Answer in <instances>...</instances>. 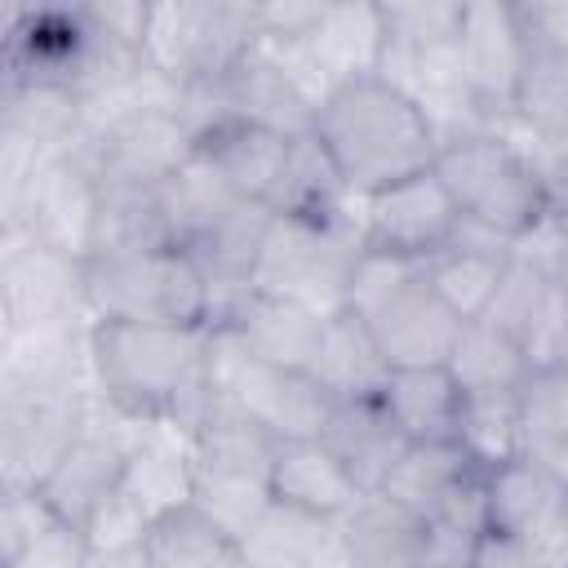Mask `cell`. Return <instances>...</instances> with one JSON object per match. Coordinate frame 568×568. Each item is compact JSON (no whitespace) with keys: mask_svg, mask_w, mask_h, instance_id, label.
I'll return each instance as SVG.
<instances>
[{"mask_svg":"<svg viewBox=\"0 0 568 568\" xmlns=\"http://www.w3.org/2000/svg\"><path fill=\"white\" fill-rule=\"evenodd\" d=\"M213 328L204 324H89V368L93 390L111 399L133 422H178L195 430L204 408Z\"/></svg>","mask_w":568,"mask_h":568,"instance_id":"cell-1","label":"cell"},{"mask_svg":"<svg viewBox=\"0 0 568 568\" xmlns=\"http://www.w3.org/2000/svg\"><path fill=\"white\" fill-rule=\"evenodd\" d=\"M311 133L333 155L351 195H373L435 164L439 133L426 111L382 75H359L333 89L315 111Z\"/></svg>","mask_w":568,"mask_h":568,"instance_id":"cell-2","label":"cell"},{"mask_svg":"<svg viewBox=\"0 0 568 568\" xmlns=\"http://www.w3.org/2000/svg\"><path fill=\"white\" fill-rule=\"evenodd\" d=\"M84 311L89 320L213 328V284L191 248L164 244L138 257L84 266Z\"/></svg>","mask_w":568,"mask_h":568,"instance_id":"cell-3","label":"cell"},{"mask_svg":"<svg viewBox=\"0 0 568 568\" xmlns=\"http://www.w3.org/2000/svg\"><path fill=\"white\" fill-rule=\"evenodd\" d=\"M275 444L280 439L248 417H209L191 430V448H195L191 506L209 524H217L231 541H244L275 501L271 497Z\"/></svg>","mask_w":568,"mask_h":568,"instance_id":"cell-4","label":"cell"},{"mask_svg":"<svg viewBox=\"0 0 568 568\" xmlns=\"http://www.w3.org/2000/svg\"><path fill=\"white\" fill-rule=\"evenodd\" d=\"M262 40L257 4L244 0H164L146 13L142 62L173 80H209L226 75L253 44Z\"/></svg>","mask_w":568,"mask_h":568,"instance_id":"cell-5","label":"cell"},{"mask_svg":"<svg viewBox=\"0 0 568 568\" xmlns=\"http://www.w3.org/2000/svg\"><path fill=\"white\" fill-rule=\"evenodd\" d=\"M359 248H364L359 217L311 222V217L275 213L262 257H257V271H253V288L315 306L324 315H337Z\"/></svg>","mask_w":568,"mask_h":568,"instance_id":"cell-6","label":"cell"},{"mask_svg":"<svg viewBox=\"0 0 568 568\" xmlns=\"http://www.w3.org/2000/svg\"><path fill=\"white\" fill-rule=\"evenodd\" d=\"M191 151L195 138L178 106H133L102 129H84L67 160L84 164L102 186L155 191L191 160Z\"/></svg>","mask_w":568,"mask_h":568,"instance_id":"cell-7","label":"cell"},{"mask_svg":"<svg viewBox=\"0 0 568 568\" xmlns=\"http://www.w3.org/2000/svg\"><path fill=\"white\" fill-rule=\"evenodd\" d=\"M142 430H146V422H133L111 399H102L98 390H89L84 395V426H80L75 444L67 448V457L53 466V475L36 493L67 524L84 528V519L124 484L129 453H133V444H138Z\"/></svg>","mask_w":568,"mask_h":568,"instance_id":"cell-8","label":"cell"},{"mask_svg":"<svg viewBox=\"0 0 568 568\" xmlns=\"http://www.w3.org/2000/svg\"><path fill=\"white\" fill-rule=\"evenodd\" d=\"M58 320H89L84 262L62 257L31 235L0 231V333Z\"/></svg>","mask_w":568,"mask_h":568,"instance_id":"cell-9","label":"cell"},{"mask_svg":"<svg viewBox=\"0 0 568 568\" xmlns=\"http://www.w3.org/2000/svg\"><path fill=\"white\" fill-rule=\"evenodd\" d=\"M462 226L457 200L444 191L435 169H422L413 178H399L373 195L359 200V231L364 244L390 248L413 262H430L439 248L453 244Z\"/></svg>","mask_w":568,"mask_h":568,"instance_id":"cell-10","label":"cell"},{"mask_svg":"<svg viewBox=\"0 0 568 568\" xmlns=\"http://www.w3.org/2000/svg\"><path fill=\"white\" fill-rule=\"evenodd\" d=\"M84 426V395L0 390V488H40Z\"/></svg>","mask_w":568,"mask_h":568,"instance_id":"cell-11","label":"cell"},{"mask_svg":"<svg viewBox=\"0 0 568 568\" xmlns=\"http://www.w3.org/2000/svg\"><path fill=\"white\" fill-rule=\"evenodd\" d=\"M98 195L102 182L75 164V160H49L36 182L0 209V231H18L31 235L36 244L89 262V235H93V213H98Z\"/></svg>","mask_w":568,"mask_h":568,"instance_id":"cell-12","label":"cell"},{"mask_svg":"<svg viewBox=\"0 0 568 568\" xmlns=\"http://www.w3.org/2000/svg\"><path fill=\"white\" fill-rule=\"evenodd\" d=\"M528 31L519 18V0H466L462 4V31L457 53L466 84L479 102V111L497 124L515 106L519 71H524Z\"/></svg>","mask_w":568,"mask_h":568,"instance_id":"cell-13","label":"cell"},{"mask_svg":"<svg viewBox=\"0 0 568 568\" xmlns=\"http://www.w3.org/2000/svg\"><path fill=\"white\" fill-rule=\"evenodd\" d=\"M84 4H9L4 9V80H62L75 89L89 58Z\"/></svg>","mask_w":568,"mask_h":568,"instance_id":"cell-14","label":"cell"},{"mask_svg":"<svg viewBox=\"0 0 568 568\" xmlns=\"http://www.w3.org/2000/svg\"><path fill=\"white\" fill-rule=\"evenodd\" d=\"M328 315L288 297H271L248 288L213 328H231L262 364L271 368H288V373H311L320 337H324Z\"/></svg>","mask_w":568,"mask_h":568,"instance_id":"cell-15","label":"cell"},{"mask_svg":"<svg viewBox=\"0 0 568 568\" xmlns=\"http://www.w3.org/2000/svg\"><path fill=\"white\" fill-rule=\"evenodd\" d=\"M462 324L466 320L426 284V271H422V280L408 284L368 328L390 368H439L448 364Z\"/></svg>","mask_w":568,"mask_h":568,"instance_id":"cell-16","label":"cell"},{"mask_svg":"<svg viewBox=\"0 0 568 568\" xmlns=\"http://www.w3.org/2000/svg\"><path fill=\"white\" fill-rule=\"evenodd\" d=\"M244 564L253 568H351L342 519L311 515L284 501H271L257 528L240 541Z\"/></svg>","mask_w":568,"mask_h":568,"instance_id":"cell-17","label":"cell"},{"mask_svg":"<svg viewBox=\"0 0 568 568\" xmlns=\"http://www.w3.org/2000/svg\"><path fill=\"white\" fill-rule=\"evenodd\" d=\"M564 493L568 484L528 453L506 466H493L484 470V528L528 546L537 532L564 519Z\"/></svg>","mask_w":568,"mask_h":568,"instance_id":"cell-18","label":"cell"},{"mask_svg":"<svg viewBox=\"0 0 568 568\" xmlns=\"http://www.w3.org/2000/svg\"><path fill=\"white\" fill-rule=\"evenodd\" d=\"M222 89H226V102H231V115L240 120H253L262 129H275L284 138H297V133H311L315 124V106L306 102V93L293 84V75L284 71L280 53L257 40L226 75H222Z\"/></svg>","mask_w":568,"mask_h":568,"instance_id":"cell-19","label":"cell"},{"mask_svg":"<svg viewBox=\"0 0 568 568\" xmlns=\"http://www.w3.org/2000/svg\"><path fill=\"white\" fill-rule=\"evenodd\" d=\"M271 497L311 515L346 519L359 506L364 488L324 439H284L275 444L271 462Z\"/></svg>","mask_w":568,"mask_h":568,"instance_id":"cell-20","label":"cell"},{"mask_svg":"<svg viewBox=\"0 0 568 568\" xmlns=\"http://www.w3.org/2000/svg\"><path fill=\"white\" fill-rule=\"evenodd\" d=\"M0 133L36 146L49 160H62L84 133V98L62 80H4Z\"/></svg>","mask_w":568,"mask_h":568,"instance_id":"cell-21","label":"cell"},{"mask_svg":"<svg viewBox=\"0 0 568 568\" xmlns=\"http://www.w3.org/2000/svg\"><path fill=\"white\" fill-rule=\"evenodd\" d=\"M510 262V240L475 226L462 217L457 235L448 248H439L426 262V284L462 315V320H479L497 293V280Z\"/></svg>","mask_w":568,"mask_h":568,"instance_id":"cell-22","label":"cell"},{"mask_svg":"<svg viewBox=\"0 0 568 568\" xmlns=\"http://www.w3.org/2000/svg\"><path fill=\"white\" fill-rule=\"evenodd\" d=\"M124 488L146 506L151 519H164V515L191 506V497H195L191 430H182L178 422H151L129 453Z\"/></svg>","mask_w":568,"mask_h":568,"instance_id":"cell-23","label":"cell"},{"mask_svg":"<svg viewBox=\"0 0 568 568\" xmlns=\"http://www.w3.org/2000/svg\"><path fill=\"white\" fill-rule=\"evenodd\" d=\"M479 479H484V470L466 457V448L457 439H417L404 448L399 466L390 470V479L377 493L417 519H435L457 493H466Z\"/></svg>","mask_w":568,"mask_h":568,"instance_id":"cell-24","label":"cell"},{"mask_svg":"<svg viewBox=\"0 0 568 568\" xmlns=\"http://www.w3.org/2000/svg\"><path fill=\"white\" fill-rule=\"evenodd\" d=\"M266 204L284 217H311V222L359 217V195H351V186L342 182L333 155L315 133L288 138V155Z\"/></svg>","mask_w":568,"mask_h":568,"instance_id":"cell-25","label":"cell"},{"mask_svg":"<svg viewBox=\"0 0 568 568\" xmlns=\"http://www.w3.org/2000/svg\"><path fill=\"white\" fill-rule=\"evenodd\" d=\"M324 444L346 462V470L355 475V484L364 493H377L413 439L395 426L386 404L373 395V399H342L328 417Z\"/></svg>","mask_w":568,"mask_h":568,"instance_id":"cell-26","label":"cell"},{"mask_svg":"<svg viewBox=\"0 0 568 568\" xmlns=\"http://www.w3.org/2000/svg\"><path fill=\"white\" fill-rule=\"evenodd\" d=\"M195 151L231 182V191L240 200H271L275 191V178L284 169V155H288V138L275 133V129H262L253 120H222L213 124L204 138H195Z\"/></svg>","mask_w":568,"mask_h":568,"instance_id":"cell-27","label":"cell"},{"mask_svg":"<svg viewBox=\"0 0 568 568\" xmlns=\"http://www.w3.org/2000/svg\"><path fill=\"white\" fill-rule=\"evenodd\" d=\"M311 377L342 404V399H373L382 395L386 377H390V364L373 337V328L346 311L328 315L324 324V337H320V351H315V364H311Z\"/></svg>","mask_w":568,"mask_h":568,"instance_id":"cell-28","label":"cell"},{"mask_svg":"<svg viewBox=\"0 0 568 568\" xmlns=\"http://www.w3.org/2000/svg\"><path fill=\"white\" fill-rule=\"evenodd\" d=\"M351 568H422L426 564V519L386 501L382 493H364L359 506L342 519Z\"/></svg>","mask_w":568,"mask_h":568,"instance_id":"cell-29","label":"cell"},{"mask_svg":"<svg viewBox=\"0 0 568 568\" xmlns=\"http://www.w3.org/2000/svg\"><path fill=\"white\" fill-rule=\"evenodd\" d=\"M306 44L320 53L328 75L337 84L377 75L386 53V13L382 0H355V4H324L320 27L306 36Z\"/></svg>","mask_w":568,"mask_h":568,"instance_id":"cell-30","label":"cell"},{"mask_svg":"<svg viewBox=\"0 0 568 568\" xmlns=\"http://www.w3.org/2000/svg\"><path fill=\"white\" fill-rule=\"evenodd\" d=\"M155 200H160V213H164V231L178 248L200 244L235 204H244L231 191V182L200 151H191V160L169 182L155 186Z\"/></svg>","mask_w":568,"mask_h":568,"instance_id":"cell-31","label":"cell"},{"mask_svg":"<svg viewBox=\"0 0 568 568\" xmlns=\"http://www.w3.org/2000/svg\"><path fill=\"white\" fill-rule=\"evenodd\" d=\"M164 244H173V240L164 231V213H160L155 191L102 186L98 213H93V235H89V262L84 266L138 257V253H151V248H164Z\"/></svg>","mask_w":568,"mask_h":568,"instance_id":"cell-32","label":"cell"},{"mask_svg":"<svg viewBox=\"0 0 568 568\" xmlns=\"http://www.w3.org/2000/svg\"><path fill=\"white\" fill-rule=\"evenodd\" d=\"M462 395L466 390L457 386L448 364H439V368H390L377 399L386 404L395 426L417 444V439H453Z\"/></svg>","mask_w":568,"mask_h":568,"instance_id":"cell-33","label":"cell"},{"mask_svg":"<svg viewBox=\"0 0 568 568\" xmlns=\"http://www.w3.org/2000/svg\"><path fill=\"white\" fill-rule=\"evenodd\" d=\"M524 31H528V49H524V71H519L510 120L546 138H568V44L532 31L528 22Z\"/></svg>","mask_w":568,"mask_h":568,"instance_id":"cell-34","label":"cell"},{"mask_svg":"<svg viewBox=\"0 0 568 568\" xmlns=\"http://www.w3.org/2000/svg\"><path fill=\"white\" fill-rule=\"evenodd\" d=\"M453 439L466 448V457L479 470H493V466H506V462L524 457L528 453V430H524L519 386L515 390H466Z\"/></svg>","mask_w":568,"mask_h":568,"instance_id":"cell-35","label":"cell"},{"mask_svg":"<svg viewBox=\"0 0 568 568\" xmlns=\"http://www.w3.org/2000/svg\"><path fill=\"white\" fill-rule=\"evenodd\" d=\"M510 160H515V146L506 142L501 129H470V133L444 138L430 169L444 182V191L457 200V209L470 213L479 195L510 169Z\"/></svg>","mask_w":568,"mask_h":568,"instance_id":"cell-36","label":"cell"},{"mask_svg":"<svg viewBox=\"0 0 568 568\" xmlns=\"http://www.w3.org/2000/svg\"><path fill=\"white\" fill-rule=\"evenodd\" d=\"M448 373L457 377L462 390H515L528 377V359L510 333H501L479 315L462 324L448 355Z\"/></svg>","mask_w":568,"mask_h":568,"instance_id":"cell-37","label":"cell"},{"mask_svg":"<svg viewBox=\"0 0 568 568\" xmlns=\"http://www.w3.org/2000/svg\"><path fill=\"white\" fill-rule=\"evenodd\" d=\"M146 568H240V541H231L195 506H182L155 519L146 541Z\"/></svg>","mask_w":568,"mask_h":568,"instance_id":"cell-38","label":"cell"},{"mask_svg":"<svg viewBox=\"0 0 568 568\" xmlns=\"http://www.w3.org/2000/svg\"><path fill=\"white\" fill-rule=\"evenodd\" d=\"M426 271V262H413V257H399L390 248H373L364 244L355 266H351V280H346V297H342V311L373 324L408 284H417Z\"/></svg>","mask_w":568,"mask_h":568,"instance_id":"cell-39","label":"cell"},{"mask_svg":"<svg viewBox=\"0 0 568 568\" xmlns=\"http://www.w3.org/2000/svg\"><path fill=\"white\" fill-rule=\"evenodd\" d=\"M151 528H155V519L146 515V506L120 484V488L84 519L80 532H84V541H89L93 564H115V559L142 555L146 541H151Z\"/></svg>","mask_w":568,"mask_h":568,"instance_id":"cell-40","label":"cell"},{"mask_svg":"<svg viewBox=\"0 0 568 568\" xmlns=\"http://www.w3.org/2000/svg\"><path fill=\"white\" fill-rule=\"evenodd\" d=\"M555 284L559 280L550 271H541V266H532V262H524V257L510 253V262H506V271L497 280V293H493V302L484 311V320L497 324L501 333H510L519 342L528 333V324L537 320V311L546 306V297H550Z\"/></svg>","mask_w":568,"mask_h":568,"instance_id":"cell-41","label":"cell"},{"mask_svg":"<svg viewBox=\"0 0 568 568\" xmlns=\"http://www.w3.org/2000/svg\"><path fill=\"white\" fill-rule=\"evenodd\" d=\"M528 448H568V364L537 368L519 386Z\"/></svg>","mask_w":568,"mask_h":568,"instance_id":"cell-42","label":"cell"},{"mask_svg":"<svg viewBox=\"0 0 568 568\" xmlns=\"http://www.w3.org/2000/svg\"><path fill=\"white\" fill-rule=\"evenodd\" d=\"M53 519H62L36 488H0V568H9Z\"/></svg>","mask_w":568,"mask_h":568,"instance_id":"cell-43","label":"cell"},{"mask_svg":"<svg viewBox=\"0 0 568 568\" xmlns=\"http://www.w3.org/2000/svg\"><path fill=\"white\" fill-rule=\"evenodd\" d=\"M519 346H524L528 373L568 364V293H564V284L550 288L546 306L537 311V320L528 324V333L519 337Z\"/></svg>","mask_w":568,"mask_h":568,"instance_id":"cell-44","label":"cell"},{"mask_svg":"<svg viewBox=\"0 0 568 568\" xmlns=\"http://www.w3.org/2000/svg\"><path fill=\"white\" fill-rule=\"evenodd\" d=\"M93 555H89V541L75 524L67 519H53L9 568H89Z\"/></svg>","mask_w":568,"mask_h":568,"instance_id":"cell-45","label":"cell"},{"mask_svg":"<svg viewBox=\"0 0 568 568\" xmlns=\"http://www.w3.org/2000/svg\"><path fill=\"white\" fill-rule=\"evenodd\" d=\"M466 568H537V559H532V550H528L524 541L484 528L479 541H475V550H470V564H466Z\"/></svg>","mask_w":568,"mask_h":568,"instance_id":"cell-46","label":"cell"},{"mask_svg":"<svg viewBox=\"0 0 568 568\" xmlns=\"http://www.w3.org/2000/svg\"><path fill=\"white\" fill-rule=\"evenodd\" d=\"M519 13L532 31L568 44V0H519Z\"/></svg>","mask_w":568,"mask_h":568,"instance_id":"cell-47","label":"cell"},{"mask_svg":"<svg viewBox=\"0 0 568 568\" xmlns=\"http://www.w3.org/2000/svg\"><path fill=\"white\" fill-rule=\"evenodd\" d=\"M555 213H559V222H564V235H568V200H564V204H559Z\"/></svg>","mask_w":568,"mask_h":568,"instance_id":"cell-48","label":"cell"},{"mask_svg":"<svg viewBox=\"0 0 568 568\" xmlns=\"http://www.w3.org/2000/svg\"><path fill=\"white\" fill-rule=\"evenodd\" d=\"M564 515H568V493H564Z\"/></svg>","mask_w":568,"mask_h":568,"instance_id":"cell-49","label":"cell"},{"mask_svg":"<svg viewBox=\"0 0 568 568\" xmlns=\"http://www.w3.org/2000/svg\"><path fill=\"white\" fill-rule=\"evenodd\" d=\"M240 568H253V564H244V555H240Z\"/></svg>","mask_w":568,"mask_h":568,"instance_id":"cell-50","label":"cell"},{"mask_svg":"<svg viewBox=\"0 0 568 568\" xmlns=\"http://www.w3.org/2000/svg\"><path fill=\"white\" fill-rule=\"evenodd\" d=\"M89 568H102V564H89Z\"/></svg>","mask_w":568,"mask_h":568,"instance_id":"cell-51","label":"cell"},{"mask_svg":"<svg viewBox=\"0 0 568 568\" xmlns=\"http://www.w3.org/2000/svg\"><path fill=\"white\" fill-rule=\"evenodd\" d=\"M564 568H568V564H564Z\"/></svg>","mask_w":568,"mask_h":568,"instance_id":"cell-52","label":"cell"}]
</instances>
